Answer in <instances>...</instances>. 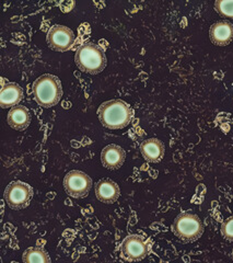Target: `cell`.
Here are the masks:
<instances>
[{
  "mask_svg": "<svg viewBox=\"0 0 233 263\" xmlns=\"http://www.w3.org/2000/svg\"><path fill=\"white\" fill-rule=\"evenodd\" d=\"M99 118L104 127L121 129L126 127L130 123L132 111L127 103L115 99V100L106 101L100 106Z\"/></svg>",
  "mask_w": 233,
  "mask_h": 263,
  "instance_id": "1",
  "label": "cell"
},
{
  "mask_svg": "<svg viewBox=\"0 0 233 263\" xmlns=\"http://www.w3.org/2000/svg\"><path fill=\"white\" fill-rule=\"evenodd\" d=\"M33 96L42 108H52L61 101L63 89L61 80L53 75H43L33 84Z\"/></svg>",
  "mask_w": 233,
  "mask_h": 263,
  "instance_id": "2",
  "label": "cell"
},
{
  "mask_svg": "<svg viewBox=\"0 0 233 263\" xmlns=\"http://www.w3.org/2000/svg\"><path fill=\"white\" fill-rule=\"evenodd\" d=\"M74 62L81 71L96 75L105 68L106 57L101 46L94 43H86L77 49Z\"/></svg>",
  "mask_w": 233,
  "mask_h": 263,
  "instance_id": "3",
  "label": "cell"
},
{
  "mask_svg": "<svg viewBox=\"0 0 233 263\" xmlns=\"http://www.w3.org/2000/svg\"><path fill=\"white\" fill-rule=\"evenodd\" d=\"M172 230L182 241H194L201 238L204 233V225L202 219L196 214L183 212L176 218Z\"/></svg>",
  "mask_w": 233,
  "mask_h": 263,
  "instance_id": "4",
  "label": "cell"
},
{
  "mask_svg": "<svg viewBox=\"0 0 233 263\" xmlns=\"http://www.w3.org/2000/svg\"><path fill=\"white\" fill-rule=\"evenodd\" d=\"M33 195V189L30 184L21 181H14L6 187L5 201L12 210H21L29 204Z\"/></svg>",
  "mask_w": 233,
  "mask_h": 263,
  "instance_id": "5",
  "label": "cell"
},
{
  "mask_svg": "<svg viewBox=\"0 0 233 263\" xmlns=\"http://www.w3.org/2000/svg\"><path fill=\"white\" fill-rule=\"evenodd\" d=\"M64 187L68 195L80 199L89 194L92 187V180L80 170H71L64 179Z\"/></svg>",
  "mask_w": 233,
  "mask_h": 263,
  "instance_id": "6",
  "label": "cell"
},
{
  "mask_svg": "<svg viewBox=\"0 0 233 263\" xmlns=\"http://www.w3.org/2000/svg\"><path fill=\"white\" fill-rule=\"evenodd\" d=\"M148 241L143 236L131 235L124 239L121 246L122 256L129 261H139L145 259L149 253Z\"/></svg>",
  "mask_w": 233,
  "mask_h": 263,
  "instance_id": "7",
  "label": "cell"
},
{
  "mask_svg": "<svg viewBox=\"0 0 233 263\" xmlns=\"http://www.w3.org/2000/svg\"><path fill=\"white\" fill-rule=\"evenodd\" d=\"M47 43L57 52H67L74 43L73 32L64 26H54L47 33Z\"/></svg>",
  "mask_w": 233,
  "mask_h": 263,
  "instance_id": "8",
  "label": "cell"
},
{
  "mask_svg": "<svg viewBox=\"0 0 233 263\" xmlns=\"http://www.w3.org/2000/svg\"><path fill=\"white\" fill-rule=\"evenodd\" d=\"M209 36L215 45L226 46L230 44L233 40V24L228 21L213 23L209 31Z\"/></svg>",
  "mask_w": 233,
  "mask_h": 263,
  "instance_id": "9",
  "label": "cell"
},
{
  "mask_svg": "<svg viewBox=\"0 0 233 263\" xmlns=\"http://www.w3.org/2000/svg\"><path fill=\"white\" fill-rule=\"evenodd\" d=\"M95 194L99 201L105 204H113L121 195L120 186L110 179L100 180L95 185Z\"/></svg>",
  "mask_w": 233,
  "mask_h": 263,
  "instance_id": "10",
  "label": "cell"
},
{
  "mask_svg": "<svg viewBox=\"0 0 233 263\" xmlns=\"http://www.w3.org/2000/svg\"><path fill=\"white\" fill-rule=\"evenodd\" d=\"M126 158V154L122 147L118 145H107L101 153V161L102 164L111 170L119 169L123 166V163Z\"/></svg>",
  "mask_w": 233,
  "mask_h": 263,
  "instance_id": "11",
  "label": "cell"
},
{
  "mask_svg": "<svg viewBox=\"0 0 233 263\" xmlns=\"http://www.w3.org/2000/svg\"><path fill=\"white\" fill-rule=\"evenodd\" d=\"M23 99L22 88L15 82H8L2 88L0 93V105L3 109L13 108L18 105Z\"/></svg>",
  "mask_w": 233,
  "mask_h": 263,
  "instance_id": "12",
  "label": "cell"
},
{
  "mask_svg": "<svg viewBox=\"0 0 233 263\" xmlns=\"http://www.w3.org/2000/svg\"><path fill=\"white\" fill-rule=\"evenodd\" d=\"M165 147L158 138H149L140 145V153L148 162H159L164 156Z\"/></svg>",
  "mask_w": 233,
  "mask_h": 263,
  "instance_id": "13",
  "label": "cell"
},
{
  "mask_svg": "<svg viewBox=\"0 0 233 263\" xmlns=\"http://www.w3.org/2000/svg\"><path fill=\"white\" fill-rule=\"evenodd\" d=\"M30 112L26 106H13V108L10 109L9 113H8V123L15 130L26 129L30 125Z\"/></svg>",
  "mask_w": 233,
  "mask_h": 263,
  "instance_id": "14",
  "label": "cell"
},
{
  "mask_svg": "<svg viewBox=\"0 0 233 263\" xmlns=\"http://www.w3.org/2000/svg\"><path fill=\"white\" fill-rule=\"evenodd\" d=\"M23 262L26 263H49L51 258L47 253L41 248H29L26 250L22 256Z\"/></svg>",
  "mask_w": 233,
  "mask_h": 263,
  "instance_id": "15",
  "label": "cell"
},
{
  "mask_svg": "<svg viewBox=\"0 0 233 263\" xmlns=\"http://www.w3.org/2000/svg\"><path fill=\"white\" fill-rule=\"evenodd\" d=\"M215 8L224 18L233 19V0H218L215 3Z\"/></svg>",
  "mask_w": 233,
  "mask_h": 263,
  "instance_id": "16",
  "label": "cell"
},
{
  "mask_svg": "<svg viewBox=\"0 0 233 263\" xmlns=\"http://www.w3.org/2000/svg\"><path fill=\"white\" fill-rule=\"evenodd\" d=\"M221 234L224 239L233 241V216L227 218L221 224Z\"/></svg>",
  "mask_w": 233,
  "mask_h": 263,
  "instance_id": "17",
  "label": "cell"
}]
</instances>
